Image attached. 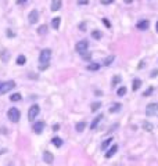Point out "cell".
<instances>
[{
  "mask_svg": "<svg viewBox=\"0 0 158 166\" xmlns=\"http://www.w3.org/2000/svg\"><path fill=\"white\" fill-rule=\"evenodd\" d=\"M0 58H2V61H8V58H10V53L7 51V50H2V53H0Z\"/></svg>",
  "mask_w": 158,
  "mask_h": 166,
  "instance_id": "5bb4252c",
  "label": "cell"
},
{
  "mask_svg": "<svg viewBox=\"0 0 158 166\" xmlns=\"http://www.w3.org/2000/svg\"><path fill=\"white\" fill-rule=\"evenodd\" d=\"M153 91H154V87H148L147 90L144 91V94H143V96H146V97H147V96H150V94H151Z\"/></svg>",
  "mask_w": 158,
  "mask_h": 166,
  "instance_id": "4dcf8cb0",
  "label": "cell"
},
{
  "mask_svg": "<svg viewBox=\"0 0 158 166\" xmlns=\"http://www.w3.org/2000/svg\"><path fill=\"white\" fill-rule=\"evenodd\" d=\"M101 36H103V33L100 32V31H93V32H92V37H93V39H96V40L101 39Z\"/></svg>",
  "mask_w": 158,
  "mask_h": 166,
  "instance_id": "7402d4cb",
  "label": "cell"
},
{
  "mask_svg": "<svg viewBox=\"0 0 158 166\" xmlns=\"http://www.w3.org/2000/svg\"><path fill=\"white\" fill-rule=\"evenodd\" d=\"M14 87H15V82L8 80V82H6V83H3V87H2L0 93H2V94H4V93H8V91L13 90Z\"/></svg>",
  "mask_w": 158,
  "mask_h": 166,
  "instance_id": "8992f818",
  "label": "cell"
},
{
  "mask_svg": "<svg viewBox=\"0 0 158 166\" xmlns=\"http://www.w3.org/2000/svg\"><path fill=\"white\" fill-rule=\"evenodd\" d=\"M43 161L46 163H53V161H54V156H53L51 152H49V151H44L43 152Z\"/></svg>",
  "mask_w": 158,
  "mask_h": 166,
  "instance_id": "9c48e42d",
  "label": "cell"
},
{
  "mask_svg": "<svg viewBox=\"0 0 158 166\" xmlns=\"http://www.w3.org/2000/svg\"><path fill=\"white\" fill-rule=\"evenodd\" d=\"M58 129H60V126H58V125H54V126H53V130H58Z\"/></svg>",
  "mask_w": 158,
  "mask_h": 166,
  "instance_id": "74e56055",
  "label": "cell"
},
{
  "mask_svg": "<svg viewBox=\"0 0 158 166\" xmlns=\"http://www.w3.org/2000/svg\"><path fill=\"white\" fill-rule=\"evenodd\" d=\"M140 86H142V80H140V79H135V80H133V86H132V90L137 91Z\"/></svg>",
  "mask_w": 158,
  "mask_h": 166,
  "instance_id": "e0dca14e",
  "label": "cell"
},
{
  "mask_svg": "<svg viewBox=\"0 0 158 166\" xmlns=\"http://www.w3.org/2000/svg\"><path fill=\"white\" fill-rule=\"evenodd\" d=\"M28 20H29L31 24H36L38 20H39V13H38V10H32L29 13V15H28Z\"/></svg>",
  "mask_w": 158,
  "mask_h": 166,
  "instance_id": "52a82bcc",
  "label": "cell"
},
{
  "mask_svg": "<svg viewBox=\"0 0 158 166\" xmlns=\"http://www.w3.org/2000/svg\"><path fill=\"white\" fill-rule=\"evenodd\" d=\"M7 116H8V119H10L13 123H17V122L20 121L21 112L17 109L15 107H14V108H10V109H8V112H7Z\"/></svg>",
  "mask_w": 158,
  "mask_h": 166,
  "instance_id": "7a4b0ae2",
  "label": "cell"
},
{
  "mask_svg": "<svg viewBox=\"0 0 158 166\" xmlns=\"http://www.w3.org/2000/svg\"><path fill=\"white\" fill-rule=\"evenodd\" d=\"M2 87H3V82H0V90H2Z\"/></svg>",
  "mask_w": 158,
  "mask_h": 166,
  "instance_id": "60d3db41",
  "label": "cell"
},
{
  "mask_svg": "<svg viewBox=\"0 0 158 166\" xmlns=\"http://www.w3.org/2000/svg\"><path fill=\"white\" fill-rule=\"evenodd\" d=\"M39 112H40L39 105H36V104L31 105L29 111H28V119H29V121H35V118L39 115Z\"/></svg>",
  "mask_w": 158,
  "mask_h": 166,
  "instance_id": "3957f363",
  "label": "cell"
},
{
  "mask_svg": "<svg viewBox=\"0 0 158 166\" xmlns=\"http://www.w3.org/2000/svg\"><path fill=\"white\" fill-rule=\"evenodd\" d=\"M111 143H112L111 137H110V138H107V140H104V141H103V144H101V150H107V147H108Z\"/></svg>",
  "mask_w": 158,
  "mask_h": 166,
  "instance_id": "cb8c5ba5",
  "label": "cell"
},
{
  "mask_svg": "<svg viewBox=\"0 0 158 166\" xmlns=\"http://www.w3.org/2000/svg\"><path fill=\"white\" fill-rule=\"evenodd\" d=\"M25 61H26L25 55H18V58H17V64H18V65H24Z\"/></svg>",
  "mask_w": 158,
  "mask_h": 166,
  "instance_id": "4316f807",
  "label": "cell"
},
{
  "mask_svg": "<svg viewBox=\"0 0 158 166\" xmlns=\"http://www.w3.org/2000/svg\"><path fill=\"white\" fill-rule=\"evenodd\" d=\"M21 98H22V97H21L20 93H15V94H11L10 96V100L13 101V103H15V101H21Z\"/></svg>",
  "mask_w": 158,
  "mask_h": 166,
  "instance_id": "d4e9b609",
  "label": "cell"
},
{
  "mask_svg": "<svg viewBox=\"0 0 158 166\" xmlns=\"http://www.w3.org/2000/svg\"><path fill=\"white\" fill-rule=\"evenodd\" d=\"M43 129H44V122H42V121L36 122V123L33 125V132H35L36 134H40V133H42Z\"/></svg>",
  "mask_w": 158,
  "mask_h": 166,
  "instance_id": "ba28073f",
  "label": "cell"
},
{
  "mask_svg": "<svg viewBox=\"0 0 158 166\" xmlns=\"http://www.w3.org/2000/svg\"><path fill=\"white\" fill-rule=\"evenodd\" d=\"M61 4H63V2L61 0H51V11H58L60 8H61Z\"/></svg>",
  "mask_w": 158,
  "mask_h": 166,
  "instance_id": "30bf717a",
  "label": "cell"
},
{
  "mask_svg": "<svg viewBox=\"0 0 158 166\" xmlns=\"http://www.w3.org/2000/svg\"><path fill=\"white\" fill-rule=\"evenodd\" d=\"M100 2H101L103 4H111L114 0H100Z\"/></svg>",
  "mask_w": 158,
  "mask_h": 166,
  "instance_id": "e575fe53",
  "label": "cell"
},
{
  "mask_svg": "<svg viewBox=\"0 0 158 166\" xmlns=\"http://www.w3.org/2000/svg\"><path fill=\"white\" fill-rule=\"evenodd\" d=\"M87 47H89V42H87V40H81V42L76 43L75 50L79 54H83V53L87 51Z\"/></svg>",
  "mask_w": 158,
  "mask_h": 166,
  "instance_id": "277c9868",
  "label": "cell"
},
{
  "mask_svg": "<svg viewBox=\"0 0 158 166\" xmlns=\"http://www.w3.org/2000/svg\"><path fill=\"white\" fill-rule=\"evenodd\" d=\"M123 2H125L126 4H129V3H132V2H133V0H123Z\"/></svg>",
  "mask_w": 158,
  "mask_h": 166,
  "instance_id": "ab89813d",
  "label": "cell"
},
{
  "mask_svg": "<svg viewBox=\"0 0 158 166\" xmlns=\"http://www.w3.org/2000/svg\"><path fill=\"white\" fill-rule=\"evenodd\" d=\"M51 143L54 144L57 148H60V147L63 145V140H61L60 137H53V138H51Z\"/></svg>",
  "mask_w": 158,
  "mask_h": 166,
  "instance_id": "ac0fdd59",
  "label": "cell"
},
{
  "mask_svg": "<svg viewBox=\"0 0 158 166\" xmlns=\"http://www.w3.org/2000/svg\"><path fill=\"white\" fill-rule=\"evenodd\" d=\"M79 28H81V31H85L86 28H85V24H81V25H79Z\"/></svg>",
  "mask_w": 158,
  "mask_h": 166,
  "instance_id": "f35d334b",
  "label": "cell"
},
{
  "mask_svg": "<svg viewBox=\"0 0 158 166\" xmlns=\"http://www.w3.org/2000/svg\"><path fill=\"white\" fill-rule=\"evenodd\" d=\"M126 94V87H119L118 90H117V96H119V97H122V96Z\"/></svg>",
  "mask_w": 158,
  "mask_h": 166,
  "instance_id": "f546056e",
  "label": "cell"
},
{
  "mask_svg": "<svg viewBox=\"0 0 158 166\" xmlns=\"http://www.w3.org/2000/svg\"><path fill=\"white\" fill-rule=\"evenodd\" d=\"M155 29H157V32H158V22L155 24Z\"/></svg>",
  "mask_w": 158,
  "mask_h": 166,
  "instance_id": "b9f144b4",
  "label": "cell"
},
{
  "mask_svg": "<svg viewBox=\"0 0 158 166\" xmlns=\"http://www.w3.org/2000/svg\"><path fill=\"white\" fill-rule=\"evenodd\" d=\"M25 2H28V0H17V4H22V3H25Z\"/></svg>",
  "mask_w": 158,
  "mask_h": 166,
  "instance_id": "8d00e7d4",
  "label": "cell"
},
{
  "mask_svg": "<svg viewBox=\"0 0 158 166\" xmlns=\"http://www.w3.org/2000/svg\"><path fill=\"white\" fill-rule=\"evenodd\" d=\"M157 75H158V72H157V71H153V72H151V75H150V76H151V78H155Z\"/></svg>",
  "mask_w": 158,
  "mask_h": 166,
  "instance_id": "d590c367",
  "label": "cell"
},
{
  "mask_svg": "<svg viewBox=\"0 0 158 166\" xmlns=\"http://www.w3.org/2000/svg\"><path fill=\"white\" fill-rule=\"evenodd\" d=\"M76 132H79V133H81V132H83L85 130V127H86V123L85 122H79V123H76Z\"/></svg>",
  "mask_w": 158,
  "mask_h": 166,
  "instance_id": "ffe728a7",
  "label": "cell"
},
{
  "mask_svg": "<svg viewBox=\"0 0 158 166\" xmlns=\"http://www.w3.org/2000/svg\"><path fill=\"white\" fill-rule=\"evenodd\" d=\"M117 151H118V145H115V144H114V145L110 148V151H107V152H105V158H107V159H108V158H111L112 155H115V154H117Z\"/></svg>",
  "mask_w": 158,
  "mask_h": 166,
  "instance_id": "7c38bea8",
  "label": "cell"
},
{
  "mask_svg": "<svg viewBox=\"0 0 158 166\" xmlns=\"http://www.w3.org/2000/svg\"><path fill=\"white\" fill-rule=\"evenodd\" d=\"M100 107H101V103H93L92 107H90V109H92V112H96Z\"/></svg>",
  "mask_w": 158,
  "mask_h": 166,
  "instance_id": "f1b7e54d",
  "label": "cell"
},
{
  "mask_svg": "<svg viewBox=\"0 0 158 166\" xmlns=\"http://www.w3.org/2000/svg\"><path fill=\"white\" fill-rule=\"evenodd\" d=\"M103 24H104V25L107 26V28H111V22H110V21L107 20V18H103Z\"/></svg>",
  "mask_w": 158,
  "mask_h": 166,
  "instance_id": "d6a6232c",
  "label": "cell"
},
{
  "mask_svg": "<svg viewBox=\"0 0 158 166\" xmlns=\"http://www.w3.org/2000/svg\"><path fill=\"white\" fill-rule=\"evenodd\" d=\"M114 55H110V57H107V58H104V65H111L112 61H114Z\"/></svg>",
  "mask_w": 158,
  "mask_h": 166,
  "instance_id": "83f0119b",
  "label": "cell"
},
{
  "mask_svg": "<svg viewBox=\"0 0 158 166\" xmlns=\"http://www.w3.org/2000/svg\"><path fill=\"white\" fill-rule=\"evenodd\" d=\"M121 80H122L121 76H119V75H115L114 78H112V83H111V85H112V86H117L118 83H121Z\"/></svg>",
  "mask_w": 158,
  "mask_h": 166,
  "instance_id": "484cf974",
  "label": "cell"
},
{
  "mask_svg": "<svg viewBox=\"0 0 158 166\" xmlns=\"http://www.w3.org/2000/svg\"><path fill=\"white\" fill-rule=\"evenodd\" d=\"M60 24H61V18H60V17H56V18H53L51 26L54 28V29H58V28H60Z\"/></svg>",
  "mask_w": 158,
  "mask_h": 166,
  "instance_id": "9a60e30c",
  "label": "cell"
},
{
  "mask_svg": "<svg viewBox=\"0 0 158 166\" xmlns=\"http://www.w3.org/2000/svg\"><path fill=\"white\" fill-rule=\"evenodd\" d=\"M50 57H51V50L50 49H43L40 51V54H39V69L40 71H44L49 67Z\"/></svg>",
  "mask_w": 158,
  "mask_h": 166,
  "instance_id": "6da1fadb",
  "label": "cell"
},
{
  "mask_svg": "<svg viewBox=\"0 0 158 166\" xmlns=\"http://www.w3.org/2000/svg\"><path fill=\"white\" fill-rule=\"evenodd\" d=\"M46 32H47V25H40L38 28V33L39 35H46Z\"/></svg>",
  "mask_w": 158,
  "mask_h": 166,
  "instance_id": "603a6c76",
  "label": "cell"
},
{
  "mask_svg": "<svg viewBox=\"0 0 158 166\" xmlns=\"http://www.w3.org/2000/svg\"><path fill=\"white\" fill-rule=\"evenodd\" d=\"M81 55H82V58H83V60H87V61L90 60V53H87V51L83 53V54H81Z\"/></svg>",
  "mask_w": 158,
  "mask_h": 166,
  "instance_id": "1f68e13d",
  "label": "cell"
},
{
  "mask_svg": "<svg viewBox=\"0 0 158 166\" xmlns=\"http://www.w3.org/2000/svg\"><path fill=\"white\" fill-rule=\"evenodd\" d=\"M78 2V4H81V6H86V4H89V0H76Z\"/></svg>",
  "mask_w": 158,
  "mask_h": 166,
  "instance_id": "836d02e7",
  "label": "cell"
},
{
  "mask_svg": "<svg viewBox=\"0 0 158 166\" xmlns=\"http://www.w3.org/2000/svg\"><path fill=\"white\" fill-rule=\"evenodd\" d=\"M142 126L144 127L147 132H151L153 130V125L150 123V122H147V121H144V122H142Z\"/></svg>",
  "mask_w": 158,
  "mask_h": 166,
  "instance_id": "44dd1931",
  "label": "cell"
},
{
  "mask_svg": "<svg viewBox=\"0 0 158 166\" xmlns=\"http://www.w3.org/2000/svg\"><path fill=\"white\" fill-rule=\"evenodd\" d=\"M148 25H150V24H148L147 20H142V21H139V22H137L136 28H137V29H140V31H146L148 28Z\"/></svg>",
  "mask_w": 158,
  "mask_h": 166,
  "instance_id": "8fae6325",
  "label": "cell"
},
{
  "mask_svg": "<svg viewBox=\"0 0 158 166\" xmlns=\"http://www.w3.org/2000/svg\"><path fill=\"white\" fill-rule=\"evenodd\" d=\"M100 69V65L99 64H96V62H92L87 65V71H99Z\"/></svg>",
  "mask_w": 158,
  "mask_h": 166,
  "instance_id": "d6986e66",
  "label": "cell"
},
{
  "mask_svg": "<svg viewBox=\"0 0 158 166\" xmlns=\"http://www.w3.org/2000/svg\"><path fill=\"white\" fill-rule=\"evenodd\" d=\"M101 119H103V115H97V116L93 119L92 125H90V129H92V130H94L96 127H97V125L100 123V121H101Z\"/></svg>",
  "mask_w": 158,
  "mask_h": 166,
  "instance_id": "4fadbf2b",
  "label": "cell"
},
{
  "mask_svg": "<svg viewBox=\"0 0 158 166\" xmlns=\"http://www.w3.org/2000/svg\"><path fill=\"white\" fill-rule=\"evenodd\" d=\"M121 105L122 104H119V103H114V104H112V107L110 108V112H111V114H114V112H118V111H121Z\"/></svg>",
  "mask_w": 158,
  "mask_h": 166,
  "instance_id": "2e32d148",
  "label": "cell"
},
{
  "mask_svg": "<svg viewBox=\"0 0 158 166\" xmlns=\"http://www.w3.org/2000/svg\"><path fill=\"white\" fill-rule=\"evenodd\" d=\"M158 112V103H151V104H148L147 108H146V115L147 116H153Z\"/></svg>",
  "mask_w": 158,
  "mask_h": 166,
  "instance_id": "5b68a950",
  "label": "cell"
}]
</instances>
